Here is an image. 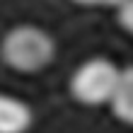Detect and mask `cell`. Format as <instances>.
<instances>
[{
    "instance_id": "1",
    "label": "cell",
    "mask_w": 133,
    "mask_h": 133,
    "mask_svg": "<svg viewBox=\"0 0 133 133\" xmlns=\"http://www.w3.org/2000/svg\"><path fill=\"white\" fill-rule=\"evenodd\" d=\"M56 58V41L36 24H17L0 41V61L22 75H34L49 68Z\"/></svg>"
},
{
    "instance_id": "2",
    "label": "cell",
    "mask_w": 133,
    "mask_h": 133,
    "mask_svg": "<svg viewBox=\"0 0 133 133\" xmlns=\"http://www.w3.org/2000/svg\"><path fill=\"white\" fill-rule=\"evenodd\" d=\"M119 75H121V68L114 61L104 56L90 58L80 63L70 75V82H68L70 97L85 107L109 104L116 90V82H119Z\"/></svg>"
},
{
    "instance_id": "3",
    "label": "cell",
    "mask_w": 133,
    "mask_h": 133,
    "mask_svg": "<svg viewBox=\"0 0 133 133\" xmlns=\"http://www.w3.org/2000/svg\"><path fill=\"white\" fill-rule=\"evenodd\" d=\"M34 114L27 102L0 92V133H27Z\"/></svg>"
},
{
    "instance_id": "4",
    "label": "cell",
    "mask_w": 133,
    "mask_h": 133,
    "mask_svg": "<svg viewBox=\"0 0 133 133\" xmlns=\"http://www.w3.org/2000/svg\"><path fill=\"white\" fill-rule=\"evenodd\" d=\"M109 109H111V116L116 121L133 126V65L121 68V75H119L116 90L111 95V102H109Z\"/></svg>"
},
{
    "instance_id": "5",
    "label": "cell",
    "mask_w": 133,
    "mask_h": 133,
    "mask_svg": "<svg viewBox=\"0 0 133 133\" xmlns=\"http://www.w3.org/2000/svg\"><path fill=\"white\" fill-rule=\"evenodd\" d=\"M116 22L123 32H128L133 36V0H126L116 7Z\"/></svg>"
},
{
    "instance_id": "6",
    "label": "cell",
    "mask_w": 133,
    "mask_h": 133,
    "mask_svg": "<svg viewBox=\"0 0 133 133\" xmlns=\"http://www.w3.org/2000/svg\"><path fill=\"white\" fill-rule=\"evenodd\" d=\"M70 3L82 5V7H119L126 0H70Z\"/></svg>"
}]
</instances>
